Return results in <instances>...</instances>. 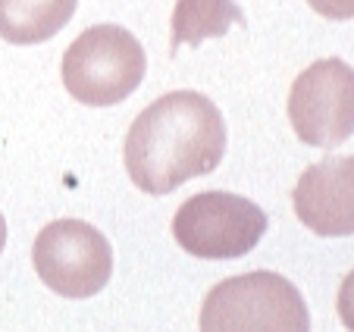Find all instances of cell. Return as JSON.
Returning <instances> with one entry per match:
<instances>
[{
  "label": "cell",
  "instance_id": "cell-1",
  "mask_svg": "<svg viewBox=\"0 0 354 332\" xmlns=\"http://www.w3.org/2000/svg\"><path fill=\"white\" fill-rule=\"evenodd\" d=\"M226 154L220 107L198 91H169L135 116L126 135L129 179L145 194H169L207 176Z\"/></svg>",
  "mask_w": 354,
  "mask_h": 332
},
{
  "label": "cell",
  "instance_id": "cell-2",
  "mask_svg": "<svg viewBox=\"0 0 354 332\" xmlns=\"http://www.w3.org/2000/svg\"><path fill=\"white\" fill-rule=\"evenodd\" d=\"M201 332H310V313L286 276L254 270L210 288Z\"/></svg>",
  "mask_w": 354,
  "mask_h": 332
},
{
  "label": "cell",
  "instance_id": "cell-3",
  "mask_svg": "<svg viewBox=\"0 0 354 332\" xmlns=\"http://www.w3.org/2000/svg\"><path fill=\"white\" fill-rule=\"evenodd\" d=\"M145 47L122 26L85 28L63 53V85L79 104L113 107L145 82Z\"/></svg>",
  "mask_w": 354,
  "mask_h": 332
},
{
  "label": "cell",
  "instance_id": "cell-4",
  "mask_svg": "<svg viewBox=\"0 0 354 332\" xmlns=\"http://www.w3.org/2000/svg\"><path fill=\"white\" fill-rule=\"evenodd\" d=\"M35 273L60 298H91L113 276V248L107 235L85 219H54L32 248Z\"/></svg>",
  "mask_w": 354,
  "mask_h": 332
},
{
  "label": "cell",
  "instance_id": "cell-5",
  "mask_svg": "<svg viewBox=\"0 0 354 332\" xmlns=\"http://www.w3.org/2000/svg\"><path fill=\"white\" fill-rule=\"evenodd\" d=\"M267 232V213L232 192H201L173 216V235L182 251L201 260H235L257 248Z\"/></svg>",
  "mask_w": 354,
  "mask_h": 332
},
{
  "label": "cell",
  "instance_id": "cell-6",
  "mask_svg": "<svg viewBox=\"0 0 354 332\" xmlns=\"http://www.w3.org/2000/svg\"><path fill=\"white\" fill-rule=\"evenodd\" d=\"M288 122L298 141L335 147L354 135V66L339 57L317 60L288 91Z\"/></svg>",
  "mask_w": 354,
  "mask_h": 332
},
{
  "label": "cell",
  "instance_id": "cell-7",
  "mask_svg": "<svg viewBox=\"0 0 354 332\" xmlns=\"http://www.w3.org/2000/svg\"><path fill=\"white\" fill-rule=\"evenodd\" d=\"M295 216L323 239L354 235V157H326L301 173Z\"/></svg>",
  "mask_w": 354,
  "mask_h": 332
},
{
  "label": "cell",
  "instance_id": "cell-8",
  "mask_svg": "<svg viewBox=\"0 0 354 332\" xmlns=\"http://www.w3.org/2000/svg\"><path fill=\"white\" fill-rule=\"evenodd\" d=\"M79 0H0V38L10 44L50 41L73 19Z\"/></svg>",
  "mask_w": 354,
  "mask_h": 332
},
{
  "label": "cell",
  "instance_id": "cell-9",
  "mask_svg": "<svg viewBox=\"0 0 354 332\" xmlns=\"http://www.w3.org/2000/svg\"><path fill=\"white\" fill-rule=\"evenodd\" d=\"M232 26H245L235 0H176L169 53H179L185 44L198 47L207 38H223Z\"/></svg>",
  "mask_w": 354,
  "mask_h": 332
},
{
  "label": "cell",
  "instance_id": "cell-10",
  "mask_svg": "<svg viewBox=\"0 0 354 332\" xmlns=\"http://www.w3.org/2000/svg\"><path fill=\"white\" fill-rule=\"evenodd\" d=\"M308 3L323 19H333V22L354 19V0H308Z\"/></svg>",
  "mask_w": 354,
  "mask_h": 332
},
{
  "label": "cell",
  "instance_id": "cell-11",
  "mask_svg": "<svg viewBox=\"0 0 354 332\" xmlns=\"http://www.w3.org/2000/svg\"><path fill=\"white\" fill-rule=\"evenodd\" d=\"M339 317H342V323H345V329L354 332V270L348 273L339 288Z\"/></svg>",
  "mask_w": 354,
  "mask_h": 332
},
{
  "label": "cell",
  "instance_id": "cell-12",
  "mask_svg": "<svg viewBox=\"0 0 354 332\" xmlns=\"http://www.w3.org/2000/svg\"><path fill=\"white\" fill-rule=\"evenodd\" d=\"M3 245H7V219L0 213V254H3Z\"/></svg>",
  "mask_w": 354,
  "mask_h": 332
}]
</instances>
